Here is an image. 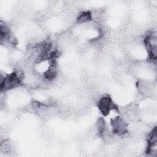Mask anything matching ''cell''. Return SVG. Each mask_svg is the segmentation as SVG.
<instances>
[{
	"label": "cell",
	"mask_w": 157,
	"mask_h": 157,
	"mask_svg": "<svg viewBox=\"0 0 157 157\" xmlns=\"http://www.w3.org/2000/svg\"><path fill=\"white\" fill-rule=\"evenodd\" d=\"M144 43L151 59L155 60L157 57V40L155 34H148L144 40Z\"/></svg>",
	"instance_id": "2"
},
{
	"label": "cell",
	"mask_w": 157,
	"mask_h": 157,
	"mask_svg": "<svg viewBox=\"0 0 157 157\" xmlns=\"http://www.w3.org/2000/svg\"><path fill=\"white\" fill-rule=\"evenodd\" d=\"M148 145L147 147L146 153L152 156L156 155V146H157V131L155 127L149 134L147 138Z\"/></svg>",
	"instance_id": "4"
},
{
	"label": "cell",
	"mask_w": 157,
	"mask_h": 157,
	"mask_svg": "<svg viewBox=\"0 0 157 157\" xmlns=\"http://www.w3.org/2000/svg\"><path fill=\"white\" fill-rule=\"evenodd\" d=\"M113 131L117 134L121 135L128 131L126 124L120 118H116L111 121Z\"/></svg>",
	"instance_id": "5"
},
{
	"label": "cell",
	"mask_w": 157,
	"mask_h": 157,
	"mask_svg": "<svg viewBox=\"0 0 157 157\" xmlns=\"http://www.w3.org/2000/svg\"><path fill=\"white\" fill-rule=\"evenodd\" d=\"M21 78L18 75L17 72H14L8 75L4 78L1 79V89L6 90L11 88H13L21 83Z\"/></svg>",
	"instance_id": "1"
},
{
	"label": "cell",
	"mask_w": 157,
	"mask_h": 157,
	"mask_svg": "<svg viewBox=\"0 0 157 157\" xmlns=\"http://www.w3.org/2000/svg\"><path fill=\"white\" fill-rule=\"evenodd\" d=\"M98 106L102 115L104 116L108 115L111 109L118 110L117 106L113 102L109 96H104L98 102Z\"/></svg>",
	"instance_id": "3"
},
{
	"label": "cell",
	"mask_w": 157,
	"mask_h": 157,
	"mask_svg": "<svg viewBox=\"0 0 157 157\" xmlns=\"http://www.w3.org/2000/svg\"><path fill=\"white\" fill-rule=\"evenodd\" d=\"M91 20V13L87 11V12H82L78 17L77 21L78 22H85Z\"/></svg>",
	"instance_id": "6"
}]
</instances>
